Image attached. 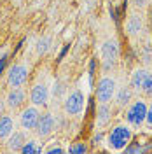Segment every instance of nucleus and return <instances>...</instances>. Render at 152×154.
I'll list each match as a JSON object with an SVG mask.
<instances>
[{"label": "nucleus", "mask_w": 152, "mask_h": 154, "mask_svg": "<svg viewBox=\"0 0 152 154\" xmlns=\"http://www.w3.org/2000/svg\"><path fill=\"white\" fill-rule=\"evenodd\" d=\"M131 138H133V130L128 125H117L114 126L110 131H108V137H107V142H108V147L114 149V151H123L128 145L131 144Z\"/></svg>", "instance_id": "1"}, {"label": "nucleus", "mask_w": 152, "mask_h": 154, "mask_svg": "<svg viewBox=\"0 0 152 154\" xmlns=\"http://www.w3.org/2000/svg\"><path fill=\"white\" fill-rule=\"evenodd\" d=\"M147 116V103L143 100H133L126 109V123L133 128H140L145 125Z\"/></svg>", "instance_id": "2"}, {"label": "nucleus", "mask_w": 152, "mask_h": 154, "mask_svg": "<svg viewBox=\"0 0 152 154\" xmlns=\"http://www.w3.org/2000/svg\"><path fill=\"white\" fill-rule=\"evenodd\" d=\"M115 79L110 75H103L98 81V86H96V100L98 103H110L114 100L115 95Z\"/></svg>", "instance_id": "3"}, {"label": "nucleus", "mask_w": 152, "mask_h": 154, "mask_svg": "<svg viewBox=\"0 0 152 154\" xmlns=\"http://www.w3.org/2000/svg\"><path fill=\"white\" fill-rule=\"evenodd\" d=\"M117 58H119V44L114 38L105 40L102 46V65H103L105 72H110L115 67Z\"/></svg>", "instance_id": "4"}, {"label": "nucleus", "mask_w": 152, "mask_h": 154, "mask_svg": "<svg viewBox=\"0 0 152 154\" xmlns=\"http://www.w3.org/2000/svg\"><path fill=\"white\" fill-rule=\"evenodd\" d=\"M28 81V67L25 63H16L7 72V86L9 88H21Z\"/></svg>", "instance_id": "5"}, {"label": "nucleus", "mask_w": 152, "mask_h": 154, "mask_svg": "<svg viewBox=\"0 0 152 154\" xmlns=\"http://www.w3.org/2000/svg\"><path fill=\"white\" fill-rule=\"evenodd\" d=\"M63 109H65V112L68 116H79L82 112V109H84V93L81 89H74L67 96Z\"/></svg>", "instance_id": "6"}, {"label": "nucleus", "mask_w": 152, "mask_h": 154, "mask_svg": "<svg viewBox=\"0 0 152 154\" xmlns=\"http://www.w3.org/2000/svg\"><path fill=\"white\" fill-rule=\"evenodd\" d=\"M56 130V119L51 112H44L38 117V123L35 126V133L40 138H47L49 135Z\"/></svg>", "instance_id": "7"}, {"label": "nucleus", "mask_w": 152, "mask_h": 154, "mask_svg": "<svg viewBox=\"0 0 152 154\" xmlns=\"http://www.w3.org/2000/svg\"><path fill=\"white\" fill-rule=\"evenodd\" d=\"M38 117H40V110H38L37 107L35 105L26 107V109H23L21 114H19V126H21L25 131L35 130V126H37V123H38Z\"/></svg>", "instance_id": "8"}, {"label": "nucleus", "mask_w": 152, "mask_h": 154, "mask_svg": "<svg viewBox=\"0 0 152 154\" xmlns=\"http://www.w3.org/2000/svg\"><path fill=\"white\" fill-rule=\"evenodd\" d=\"M5 107H9V109H19V107L23 105L25 102H26V93H25V89L23 86L21 88H11L9 93L5 95Z\"/></svg>", "instance_id": "9"}, {"label": "nucleus", "mask_w": 152, "mask_h": 154, "mask_svg": "<svg viewBox=\"0 0 152 154\" xmlns=\"http://www.w3.org/2000/svg\"><path fill=\"white\" fill-rule=\"evenodd\" d=\"M49 100V88L46 84H35L30 91V102L35 107H44L47 105Z\"/></svg>", "instance_id": "10"}, {"label": "nucleus", "mask_w": 152, "mask_h": 154, "mask_svg": "<svg viewBox=\"0 0 152 154\" xmlns=\"http://www.w3.org/2000/svg\"><path fill=\"white\" fill-rule=\"evenodd\" d=\"M26 140H28V138H26L25 130H23V131H12V133L9 135V138H7V149H9L11 152H19Z\"/></svg>", "instance_id": "11"}, {"label": "nucleus", "mask_w": 152, "mask_h": 154, "mask_svg": "<svg viewBox=\"0 0 152 154\" xmlns=\"http://www.w3.org/2000/svg\"><path fill=\"white\" fill-rule=\"evenodd\" d=\"M143 30V19L142 16H138V14H131L128 21H126V32L131 35V37H138L140 33H142Z\"/></svg>", "instance_id": "12"}, {"label": "nucleus", "mask_w": 152, "mask_h": 154, "mask_svg": "<svg viewBox=\"0 0 152 154\" xmlns=\"http://www.w3.org/2000/svg\"><path fill=\"white\" fill-rule=\"evenodd\" d=\"M149 74V70L145 67H140L136 68L133 74H131V79H129V88L136 91V93H140L142 91V86H143V81H145V77Z\"/></svg>", "instance_id": "13"}, {"label": "nucleus", "mask_w": 152, "mask_h": 154, "mask_svg": "<svg viewBox=\"0 0 152 154\" xmlns=\"http://www.w3.org/2000/svg\"><path fill=\"white\" fill-rule=\"evenodd\" d=\"M115 102H117V105L119 107H128L131 102H133V89L129 86H124V88H119V89H115Z\"/></svg>", "instance_id": "14"}, {"label": "nucleus", "mask_w": 152, "mask_h": 154, "mask_svg": "<svg viewBox=\"0 0 152 154\" xmlns=\"http://www.w3.org/2000/svg\"><path fill=\"white\" fill-rule=\"evenodd\" d=\"M14 131V119L11 116H0V140H7Z\"/></svg>", "instance_id": "15"}, {"label": "nucleus", "mask_w": 152, "mask_h": 154, "mask_svg": "<svg viewBox=\"0 0 152 154\" xmlns=\"http://www.w3.org/2000/svg\"><path fill=\"white\" fill-rule=\"evenodd\" d=\"M110 112L112 110H110V105L108 103H100L98 112H96V123H98V126H105L110 121V117H112Z\"/></svg>", "instance_id": "16"}, {"label": "nucleus", "mask_w": 152, "mask_h": 154, "mask_svg": "<svg viewBox=\"0 0 152 154\" xmlns=\"http://www.w3.org/2000/svg\"><path fill=\"white\" fill-rule=\"evenodd\" d=\"M19 152H23V154H40L42 152V147H40L35 140H26Z\"/></svg>", "instance_id": "17"}, {"label": "nucleus", "mask_w": 152, "mask_h": 154, "mask_svg": "<svg viewBox=\"0 0 152 154\" xmlns=\"http://www.w3.org/2000/svg\"><path fill=\"white\" fill-rule=\"evenodd\" d=\"M51 49V37H42L37 42V53L38 54H46Z\"/></svg>", "instance_id": "18"}, {"label": "nucleus", "mask_w": 152, "mask_h": 154, "mask_svg": "<svg viewBox=\"0 0 152 154\" xmlns=\"http://www.w3.org/2000/svg\"><path fill=\"white\" fill-rule=\"evenodd\" d=\"M142 93H143L145 96H149V98H152V70H149V74H147V77H145V81H143Z\"/></svg>", "instance_id": "19"}, {"label": "nucleus", "mask_w": 152, "mask_h": 154, "mask_svg": "<svg viewBox=\"0 0 152 154\" xmlns=\"http://www.w3.org/2000/svg\"><path fill=\"white\" fill-rule=\"evenodd\" d=\"M142 58L145 63H152V46L150 42H145L142 48Z\"/></svg>", "instance_id": "20"}, {"label": "nucleus", "mask_w": 152, "mask_h": 154, "mask_svg": "<svg viewBox=\"0 0 152 154\" xmlns=\"http://www.w3.org/2000/svg\"><path fill=\"white\" fill-rule=\"evenodd\" d=\"M68 152H72V154H84V152H87V145H86L84 142H77V144L70 145Z\"/></svg>", "instance_id": "21"}, {"label": "nucleus", "mask_w": 152, "mask_h": 154, "mask_svg": "<svg viewBox=\"0 0 152 154\" xmlns=\"http://www.w3.org/2000/svg\"><path fill=\"white\" fill-rule=\"evenodd\" d=\"M46 152H47V154H63V152H65V149H63V147H59V145H51V147L46 149Z\"/></svg>", "instance_id": "22"}, {"label": "nucleus", "mask_w": 152, "mask_h": 154, "mask_svg": "<svg viewBox=\"0 0 152 154\" xmlns=\"http://www.w3.org/2000/svg\"><path fill=\"white\" fill-rule=\"evenodd\" d=\"M145 125L147 128H152V103L147 105V116H145Z\"/></svg>", "instance_id": "23"}, {"label": "nucleus", "mask_w": 152, "mask_h": 154, "mask_svg": "<svg viewBox=\"0 0 152 154\" xmlns=\"http://www.w3.org/2000/svg\"><path fill=\"white\" fill-rule=\"evenodd\" d=\"M149 2H150V0H133L135 7H138V9H143V7H145Z\"/></svg>", "instance_id": "24"}, {"label": "nucleus", "mask_w": 152, "mask_h": 154, "mask_svg": "<svg viewBox=\"0 0 152 154\" xmlns=\"http://www.w3.org/2000/svg\"><path fill=\"white\" fill-rule=\"evenodd\" d=\"M4 110H5V102L0 98V116H4Z\"/></svg>", "instance_id": "25"}]
</instances>
